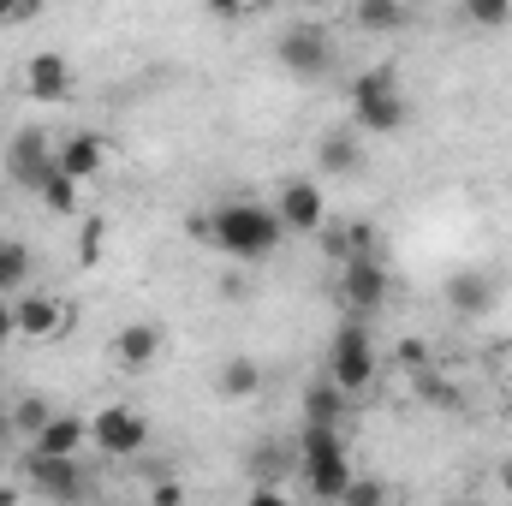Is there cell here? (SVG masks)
<instances>
[{"label":"cell","mask_w":512,"mask_h":506,"mask_svg":"<svg viewBox=\"0 0 512 506\" xmlns=\"http://www.w3.org/2000/svg\"><path fill=\"white\" fill-rule=\"evenodd\" d=\"M197 239L239 268H256L286 245V227H280L274 203H262V197H221L197 215Z\"/></svg>","instance_id":"cell-1"},{"label":"cell","mask_w":512,"mask_h":506,"mask_svg":"<svg viewBox=\"0 0 512 506\" xmlns=\"http://www.w3.org/2000/svg\"><path fill=\"white\" fill-rule=\"evenodd\" d=\"M346 102H352V131H358V137H399V131L411 126L405 78H399V66H387V60L352 72Z\"/></svg>","instance_id":"cell-2"},{"label":"cell","mask_w":512,"mask_h":506,"mask_svg":"<svg viewBox=\"0 0 512 506\" xmlns=\"http://www.w3.org/2000/svg\"><path fill=\"white\" fill-rule=\"evenodd\" d=\"M292 459H298L304 495H310L316 506H340V495H346V489H352V477H358L346 435H340V429H322V423H304V429H298Z\"/></svg>","instance_id":"cell-3"},{"label":"cell","mask_w":512,"mask_h":506,"mask_svg":"<svg viewBox=\"0 0 512 506\" xmlns=\"http://www.w3.org/2000/svg\"><path fill=\"white\" fill-rule=\"evenodd\" d=\"M328 381H334L352 405L376 393V381H382V346H376V334H370L364 322H340V328H334V346H328Z\"/></svg>","instance_id":"cell-4"},{"label":"cell","mask_w":512,"mask_h":506,"mask_svg":"<svg viewBox=\"0 0 512 506\" xmlns=\"http://www.w3.org/2000/svg\"><path fill=\"white\" fill-rule=\"evenodd\" d=\"M274 60L286 78L298 84H328L334 66H340V48H334V30L316 24V18H292L280 36H274Z\"/></svg>","instance_id":"cell-5"},{"label":"cell","mask_w":512,"mask_h":506,"mask_svg":"<svg viewBox=\"0 0 512 506\" xmlns=\"http://www.w3.org/2000/svg\"><path fill=\"white\" fill-rule=\"evenodd\" d=\"M72 322H78V310H72L60 292L30 286V292H18V298H12V328H18V340H24V346H54V340H66V334H72Z\"/></svg>","instance_id":"cell-6"},{"label":"cell","mask_w":512,"mask_h":506,"mask_svg":"<svg viewBox=\"0 0 512 506\" xmlns=\"http://www.w3.org/2000/svg\"><path fill=\"white\" fill-rule=\"evenodd\" d=\"M90 447L102 453V459H137L143 447H149V417L126 405V399H108V405H96L90 411Z\"/></svg>","instance_id":"cell-7"},{"label":"cell","mask_w":512,"mask_h":506,"mask_svg":"<svg viewBox=\"0 0 512 506\" xmlns=\"http://www.w3.org/2000/svg\"><path fill=\"white\" fill-rule=\"evenodd\" d=\"M268 203H274L286 239H322L328 233V191L316 179H280Z\"/></svg>","instance_id":"cell-8"},{"label":"cell","mask_w":512,"mask_h":506,"mask_svg":"<svg viewBox=\"0 0 512 506\" xmlns=\"http://www.w3.org/2000/svg\"><path fill=\"white\" fill-rule=\"evenodd\" d=\"M387 292H393V274H387V262H382V256L346 262V268L334 274V298H340L346 322H370V316H376V310L387 304Z\"/></svg>","instance_id":"cell-9"},{"label":"cell","mask_w":512,"mask_h":506,"mask_svg":"<svg viewBox=\"0 0 512 506\" xmlns=\"http://www.w3.org/2000/svg\"><path fill=\"white\" fill-rule=\"evenodd\" d=\"M54 167H60L66 179H78V185H96V179L114 167V137L96 131V126L66 131V137H54Z\"/></svg>","instance_id":"cell-10"},{"label":"cell","mask_w":512,"mask_h":506,"mask_svg":"<svg viewBox=\"0 0 512 506\" xmlns=\"http://www.w3.org/2000/svg\"><path fill=\"white\" fill-rule=\"evenodd\" d=\"M18 90H24L30 102H66V96L78 90V66H72L60 48H36V54H24V66H18Z\"/></svg>","instance_id":"cell-11"},{"label":"cell","mask_w":512,"mask_h":506,"mask_svg":"<svg viewBox=\"0 0 512 506\" xmlns=\"http://www.w3.org/2000/svg\"><path fill=\"white\" fill-rule=\"evenodd\" d=\"M24 483L54 506H78L90 495V471H84L78 459H42V453H30V459H24Z\"/></svg>","instance_id":"cell-12"},{"label":"cell","mask_w":512,"mask_h":506,"mask_svg":"<svg viewBox=\"0 0 512 506\" xmlns=\"http://www.w3.org/2000/svg\"><path fill=\"white\" fill-rule=\"evenodd\" d=\"M6 173H12V185L18 191H42V179L54 173V137L42 126H24V131H12V143H6Z\"/></svg>","instance_id":"cell-13"},{"label":"cell","mask_w":512,"mask_h":506,"mask_svg":"<svg viewBox=\"0 0 512 506\" xmlns=\"http://www.w3.org/2000/svg\"><path fill=\"white\" fill-rule=\"evenodd\" d=\"M441 304H447L459 322H483V316L501 310V286H495V274H483V268H459V274H447Z\"/></svg>","instance_id":"cell-14"},{"label":"cell","mask_w":512,"mask_h":506,"mask_svg":"<svg viewBox=\"0 0 512 506\" xmlns=\"http://www.w3.org/2000/svg\"><path fill=\"white\" fill-rule=\"evenodd\" d=\"M108 358H114L126 376L155 370V364L167 358V328H161V322H126V328H114V340H108Z\"/></svg>","instance_id":"cell-15"},{"label":"cell","mask_w":512,"mask_h":506,"mask_svg":"<svg viewBox=\"0 0 512 506\" xmlns=\"http://www.w3.org/2000/svg\"><path fill=\"white\" fill-rule=\"evenodd\" d=\"M316 167H322L328 179H358V173L370 167V149H364V137L352 126L322 131V137H316Z\"/></svg>","instance_id":"cell-16"},{"label":"cell","mask_w":512,"mask_h":506,"mask_svg":"<svg viewBox=\"0 0 512 506\" xmlns=\"http://www.w3.org/2000/svg\"><path fill=\"white\" fill-rule=\"evenodd\" d=\"M84 447H90V417H78V411H54L48 429L30 441V453H42V459H78Z\"/></svg>","instance_id":"cell-17"},{"label":"cell","mask_w":512,"mask_h":506,"mask_svg":"<svg viewBox=\"0 0 512 506\" xmlns=\"http://www.w3.org/2000/svg\"><path fill=\"white\" fill-rule=\"evenodd\" d=\"M322 251L334 256V268L346 262H364V256H382L376 251V221H328V239Z\"/></svg>","instance_id":"cell-18"},{"label":"cell","mask_w":512,"mask_h":506,"mask_svg":"<svg viewBox=\"0 0 512 506\" xmlns=\"http://www.w3.org/2000/svg\"><path fill=\"white\" fill-rule=\"evenodd\" d=\"M298 417H304V423H322V429H340V423L352 417V399H346L334 381L322 376V381H310V387H304V399H298Z\"/></svg>","instance_id":"cell-19"},{"label":"cell","mask_w":512,"mask_h":506,"mask_svg":"<svg viewBox=\"0 0 512 506\" xmlns=\"http://www.w3.org/2000/svg\"><path fill=\"white\" fill-rule=\"evenodd\" d=\"M352 30H364V36H399V30H411V6H399V0H358L352 12Z\"/></svg>","instance_id":"cell-20"},{"label":"cell","mask_w":512,"mask_h":506,"mask_svg":"<svg viewBox=\"0 0 512 506\" xmlns=\"http://www.w3.org/2000/svg\"><path fill=\"white\" fill-rule=\"evenodd\" d=\"M215 393H221L227 405H245V399H256V393H262V364H256L251 352H233V358L215 370Z\"/></svg>","instance_id":"cell-21"},{"label":"cell","mask_w":512,"mask_h":506,"mask_svg":"<svg viewBox=\"0 0 512 506\" xmlns=\"http://www.w3.org/2000/svg\"><path fill=\"white\" fill-rule=\"evenodd\" d=\"M30 280H36V256H30V245H18V239H0V298H18V292H30Z\"/></svg>","instance_id":"cell-22"},{"label":"cell","mask_w":512,"mask_h":506,"mask_svg":"<svg viewBox=\"0 0 512 506\" xmlns=\"http://www.w3.org/2000/svg\"><path fill=\"white\" fill-rule=\"evenodd\" d=\"M36 203H42L48 215H78V209H84V185H78V179H66V173L54 167V173L42 179V191H36Z\"/></svg>","instance_id":"cell-23"},{"label":"cell","mask_w":512,"mask_h":506,"mask_svg":"<svg viewBox=\"0 0 512 506\" xmlns=\"http://www.w3.org/2000/svg\"><path fill=\"white\" fill-rule=\"evenodd\" d=\"M459 18H465L471 30H507L512 24V0H465Z\"/></svg>","instance_id":"cell-24"},{"label":"cell","mask_w":512,"mask_h":506,"mask_svg":"<svg viewBox=\"0 0 512 506\" xmlns=\"http://www.w3.org/2000/svg\"><path fill=\"white\" fill-rule=\"evenodd\" d=\"M340 506H393V489H387L382 477H364V471H358L352 489L340 495Z\"/></svg>","instance_id":"cell-25"},{"label":"cell","mask_w":512,"mask_h":506,"mask_svg":"<svg viewBox=\"0 0 512 506\" xmlns=\"http://www.w3.org/2000/svg\"><path fill=\"white\" fill-rule=\"evenodd\" d=\"M48 417H54V405H42V399H18V405H12V435L24 429V435L36 441V435L48 429Z\"/></svg>","instance_id":"cell-26"},{"label":"cell","mask_w":512,"mask_h":506,"mask_svg":"<svg viewBox=\"0 0 512 506\" xmlns=\"http://www.w3.org/2000/svg\"><path fill=\"white\" fill-rule=\"evenodd\" d=\"M393 358H399V370H405L411 381L429 370V346H423V340H399V352H393Z\"/></svg>","instance_id":"cell-27"},{"label":"cell","mask_w":512,"mask_h":506,"mask_svg":"<svg viewBox=\"0 0 512 506\" xmlns=\"http://www.w3.org/2000/svg\"><path fill=\"white\" fill-rule=\"evenodd\" d=\"M30 18H42V6H36V0H0V30L30 24Z\"/></svg>","instance_id":"cell-28"},{"label":"cell","mask_w":512,"mask_h":506,"mask_svg":"<svg viewBox=\"0 0 512 506\" xmlns=\"http://www.w3.org/2000/svg\"><path fill=\"white\" fill-rule=\"evenodd\" d=\"M245 506H298V495H292V489H256V483H251Z\"/></svg>","instance_id":"cell-29"},{"label":"cell","mask_w":512,"mask_h":506,"mask_svg":"<svg viewBox=\"0 0 512 506\" xmlns=\"http://www.w3.org/2000/svg\"><path fill=\"white\" fill-rule=\"evenodd\" d=\"M149 506H185L179 483H149Z\"/></svg>","instance_id":"cell-30"},{"label":"cell","mask_w":512,"mask_h":506,"mask_svg":"<svg viewBox=\"0 0 512 506\" xmlns=\"http://www.w3.org/2000/svg\"><path fill=\"white\" fill-rule=\"evenodd\" d=\"M102 233H108L102 221H84V262H96V256H102Z\"/></svg>","instance_id":"cell-31"},{"label":"cell","mask_w":512,"mask_h":506,"mask_svg":"<svg viewBox=\"0 0 512 506\" xmlns=\"http://www.w3.org/2000/svg\"><path fill=\"white\" fill-rule=\"evenodd\" d=\"M6 340H18V328H12V298H0V346Z\"/></svg>","instance_id":"cell-32"},{"label":"cell","mask_w":512,"mask_h":506,"mask_svg":"<svg viewBox=\"0 0 512 506\" xmlns=\"http://www.w3.org/2000/svg\"><path fill=\"white\" fill-rule=\"evenodd\" d=\"M495 477H501V489L512 495V459H501V465H495Z\"/></svg>","instance_id":"cell-33"},{"label":"cell","mask_w":512,"mask_h":506,"mask_svg":"<svg viewBox=\"0 0 512 506\" xmlns=\"http://www.w3.org/2000/svg\"><path fill=\"white\" fill-rule=\"evenodd\" d=\"M6 435H12V411L0 405V447H6Z\"/></svg>","instance_id":"cell-34"},{"label":"cell","mask_w":512,"mask_h":506,"mask_svg":"<svg viewBox=\"0 0 512 506\" xmlns=\"http://www.w3.org/2000/svg\"><path fill=\"white\" fill-rule=\"evenodd\" d=\"M447 506H489V501H477V495H459V501H447Z\"/></svg>","instance_id":"cell-35"},{"label":"cell","mask_w":512,"mask_h":506,"mask_svg":"<svg viewBox=\"0 0 512 506\" xmlns=\"http://www.w3.org/2000/svg\"><path fill=\"white\" fill-rule=\"evenodd\" d=\"M143 506H149V501H143Z\"/></svg>","instance_id":"cell-36"}]
</instances>
